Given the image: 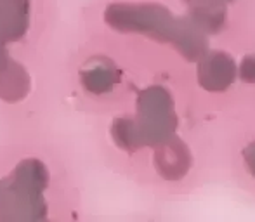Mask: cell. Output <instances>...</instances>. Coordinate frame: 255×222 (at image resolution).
<instances>
[{"mask_svg": "<svg viewBox=\"0 0 255 222\" xmlns=\"http://www.w3.org/2000/svg\"><path fill=\"white\" fill-rule=\"evenodd\" d=\"M134 121L135 146H158L175 134L177 116L167 89L153 85L139 94L137 118Z\"/></svg>", "mask_w": 255, "mask_h": 222, "instance_id": "obj_1", "label": "cell"}, {"mask_svg": "<svg viewBox=\"0 0 255 222\" xmlns=\"http://www.w3.org/2000/svg\"><path fill=\"white\" fill-rule=\"evenodd\" d=\"M106 21L120 31H139L163 42L172 40L177 24V17L172 16L168 9L156 3L111 5L106 10Z\"/></svg>", "mask_w": 255, "mask_h": 222, "instance_id": "obj_2", "label": "cell"}, {"mask_svg": "<svg viewBox=\"0 0 255 222\" xmlns=\"http://www.w3.org/2000/svg\"><path fill=\"white\" fill-rule=\"evenodd\" d=\"M198 63V82L208 92H224L236 77V64L226 52H205Z\"/></svg>", "mask_w": 255, "mask_h": 222, "instance_id": "obj_3", "label": "cell"}, {"mask_svg": "<svg viewBox=\"0 0 255 222\" xmlns=\"http://www.w3.org/2000/svg\"><path fill=\"white\" fill-rule=\"evenodd\" d=\"M154 148V167L161 177L167 181H179L188 174L191 167V153L186 142L177 135H170Z\"/></svg>", "mask_w": 255, "mask_h": 222, "instance_id": "obj_4", "label": "cell"}, {"mask_svg": "<svg viewBox=\"0 0 255 222\" xmlns=\"http://www.w3.org/2000/svg\"><path fill=\"white\" fill-rule=\"evenodd\" d=\"M172 44L188 61H198L208 49L207 33L191 21V17H177Z\"/></svg>", "mask_w": 255, "mask_h": 222, "instance_id": "obj_5", "label": "cell"}, {"mask_svg": "<svg viewBox=\"0 0 255 222\" xmlns=\"http://www.w3.org/2000/svg\"><path fill=\"white\" fill-rule=\"evenodd\" d=\"M189 17L207 35L217 33L224 28L228 17V5L224 0H191Z\"/></svg>", "mask_w": 255, "mask_h": 222, "instance_id": "obj_6", "label": "cell"}, {"mask_svg": "<svg viewBox=\"0 0 255 222\" xmlns=\"http://www.w3.org/2000/svg\"><path fill=\"white\" fill-rule=\"evenodd\" d=\"M26 0H0V35L17 38L26 30Z\"/></svg>", "mask_w": 255, "mask_h": 222, "instance_id": "obj_7", "label": "cell"}, {"mask_svg": "<svg viewBox=\"0 0 255 222\" xmlns=\"http://www.w3.org/2000/svg\"><path fill=\"white\" fill-rule=\"evenodd\" d=\"M118 82V71L108 61H98L84 73V85L96 94H103L115 87Z\"/></svg>", "mask_w": 255, "mask_h": 222, "instance_id": "obj_8", "label": "cell"}, {"mask_svg": "<svg viewBox=\"0 0 255 222\" xmlns=\"http://www.w3.org/2000/svg\"><path fill=\"white\" fill-rule=\"evenodd\" d=\"M0 96L5 99H19L26 92V89L21 85H14V82H28L24 71L17 64H3L0 68Z\"/></svg>", "mask_w": 255, "mask_h": 222, "instance_id": "obj_9", "label": "cell"}, {"mask_svg": "<svg viewBox=\"0 0 255 222\" xmlns=\"http://www.w3.org/2000/svg\"><path fill=\"white\" fill-rule=\"evenodd\" d=\"M240 77L243 82L255 84V56H247L240 66Z\"/></svg>", "mask_w": 255, "mask_h": 222, "instance_id": "obj_10", "label": "cell"}, {"mask_svg": "<svg viewBox=\"0 0 255 222\" xmlns=\"http://www.w3.org/2000/svg\"><path fill=\"white\" fill-rule=\"evenodd\" d=\"M243 160H245L249 172L255 177V142L249 144L245 149H243Z\"/></svg>", "mask_w": 255, "mask_h": 222, "instance_id": "obj_11", "label": "cell"}, {"mask_svg": "<svg viewBox=\"0 0 255 222\" xmlns=\"http://www.w3.org/2000/svg\"><path fill=\"white\" fill-rule=\"evenodd\" d=\"M3 63H5V51H3V47L0 45V68L3 66Z\"/></svg>", "mask_w": 255, "mask_h": 222, "instance_id": "obj_12", "label": "cell"}, {"mask_svg": "<svg viewBox=\"0 0 255 222\" xmlns=\"http://www.w3.org/2000/svg\"><path fill=\"white\" fill-rule=\"evenodd\" d=\"M224 2L228 3V2H236V0H224Z\"/></svg>", "mask_w": 255, "mask_h": 222, "instance_id": "obj_13", "label": "cell"}, {"mask_svg": "<svg viewBox=\"0 0 255 222\" xmlns=\"http://www.w3.org/2000/svg\"><path fill=\"white\" fill-rule=\"evenodd\" d=\"M186 2H188V3H189V2H191V0H186Z\"/></svg>", "mask_w": 255, "mask_h": 222, "instance_id": "obj_14", "label": "cell"}]
</instances>
